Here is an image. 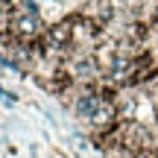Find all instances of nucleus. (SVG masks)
Returning <instances> with one entry per match:
<instances>
[{
  "instance_id": "obj_1",
  "label": "nucleus",
  "mask_w": 158,
  "mask_h": 158,
  "mask_svg": "<svg viewBox=\"0 0 158 158\" xmlns=\"http://www.w3.org/2000/svg\"><path fill=\"white\" fill-rule=\"evenodd\" d=\"M79 15L106 29L108 23H111V18H114V3H111V0H88V3L79 9Z\"/></svg>"
}]
</instances>
